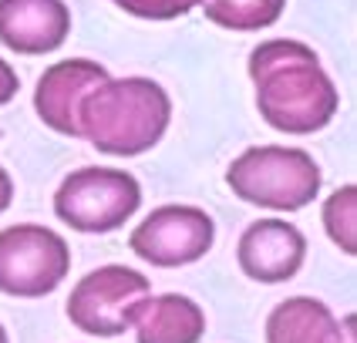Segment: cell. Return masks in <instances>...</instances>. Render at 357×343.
<instances>
[{
	"instance_id": "obj_1",
	"label": "cell",
	"mask_w": 357,
	"mask_h": 343,
	"mask_svg": "<svg viewBox=\"0 0 357 343\" xmlns=\"http://www.w3.org/2000/svg\"><path fill=\"white\" fill-rule=\"evenodd\" d=\"M250 78L257 84L263 121L287 135H310L337 115L340 95L320 67L314 47L300 40H266L250 54Z\"/></svg>"
},
{
	"instance_id": "obj_2",
	"label": "cell",
	"mask_w": 357,
	"mask_h": 343,
	"mask_svg": "<svg viewBox=\"0 0 357 343\" xmlns=\"http://www.w3.org/2000/svg\"><path fill=\"white\" fill-rule=\"evenodd\" d=\"M172 121V101L152 78H108L78 108V128L98 155L135 159L152 152Z\"/></svg>"
},
{
	"instance_id": "obj_3",
	"label": "cell",
	"mask_w": 357,
	"mask_h": 343,
	"mask_svg": "<svg viewBox=\"0 0 357 343\" xmlns=\"http://www.w3.org/2000/svg\"><path fill=\"white\" fill-rule=\"evenodd\" d=\"M233 196L259 209L297 212L307 209L320 192V165L303 148L257 145L246 148L226 168Z\"/></svg>"
},
{
	"instance_id": "obj_4",
	"label": "cell",
	"mask_w": 357,
	"mask_h": 343,
	"mask_svg": "<svg viewBox=\"0 0 357 343\" xmlns=\"http://www.w3.org/2000/svg\"><path fill=\"white\" fill-rule=\"evenodd\" d=\"M139 205L142 185L135 175L108 165H88L71 172L54 192V216L75 232L88 236H105L121 229Z\"/></svg>"
},
{
	"instance_id": "obj_5",
	"label": "cell",
	"mask_w": 357,
	"mask_h": 343,
	"mask_svg": "<svg viewBox=\"0 0 357 343\" xmlns=\"http://www.w3.org/2000/svg\"><path fill=\"white\" fill-rule=\"evenodd\" d=\"M71 269V249L58 232L38 222L7 225L0 232V293L7 296H47Z\"/></svg>"
},
{
	"instance_id": "obj_6",
	"label": "cell",
	"mask_w": 357,
	"mask_h": 343,
	"mask_svg": "<svg viewBox=\"0 0 357 343\" xmlns=\"http://www.w3.org/2000/svg\"><path fill=\"white\" fill-rule=\"evenodd\" d=\"M149 280L132 266H98L68 296V317L81 333L91 337H121L135 306L149 296Z\"/></svg>"
},
{
	"instance_id": "obj_7",
	"label": "cell",
	"mask_w": 357,
	"mask_h": 343,
	"mask_svg": "<svg viewBox=\"0 0 357 343\" xmlns=\"http://www.w3.org/2000/svg\"><path fill=\"white\" fill-rule=\"evenodd\" d=\"M216 242V222L206 209L196 205H162L152 209L139 229L128 236V246L139 260L176 269L199 262Z\"/></svg>"
},
{
	"instance_id": "obj_8",
	"label": "cell",
	"mask_w": 357,
	"mask_h": 343,
	"mask_svg": "<svg viewBox=\"0 0 357 343\" xmlns=\"http://www.w3.org/2000/svg\"><path fill=\"white\" fill-rule=\"evenodd\" d=\"M307 256V239L294 222L287 219H257L239 236L236 262L239 269L257 282H287L294 280Z\"/></svg>"
},
{
	"instance_id": "obj_9",
	"label": "cell",
	"mask_w": 357,
	"mask_h": 343,
	"mask_svg": "<svg viewBox=\"0 0 357 343\" xmlns=\"http://www.w3.org/2000/svg\"><path fill=\"white\" fill-rule=\"evenodd\" d=\"M101 81H108V71L101 67L98 61L88 58H68L51 64L38 81V91H34V108H38V118L54 128L58 135H71L81 138L78 128V108L84 95L91 88H98Z\"/></svg>"
},
{
	"instance_id": "obj_10",
	"label": "cell",
	"mask_w": 357,
	"mask_h": 343,
	"mask_svg": "<svg viewBox=\"0 0 357 343\" xmlns=\"http://www.w3.org/2000/svg\"><path fill=\"white\" fill-rule=\"evenodd\" d=\"M71 34V10L64 0H0V44L38 58L51 54Z\"/></svg>"
},
{
	"instance_id": "obj_11",
	"label": "cell",
	"mask_w": 357,
	"mask_h": 343,
	"mask_svg": "<svg viewBox=\"0 0 357 343\" xmlns=\"http://www.w3.org/2000/svg\"><path fill=\"white\" fill-rule=\"evenodd\" d=\"M132 326L139 343H199L206 333V313L182 293H149L135 306Z\"/></svg>"
},
{
	"instance_id": "obj_12",
	"label": "cell",
	"mask_w": 357,
	"mask_h": 343,
	"mask_svg": "<svg viewBox=\"0 0 357 343\" xmlns=\"http://www.w3.org/2000/svg\"><path fill=\"white\" fill-rule=\"evenodd\" d=\"M266 343H340V320L314 296H290L266 317Z\"/></svg>"
},
{
	"instance_id": "obj_13",
	"label": "cell",
	"mask_w": 357,
	"mask_h": 343,
	"mask_svg": "<svg viewBox=\"0 0 357 343\" xmlns=\"http://www.w3.org/2000/svg\"><path fill=\"white\" fill-rule=\"evenodd\" d=\"M206 20L226 31H259L283 17L287 0H199Z\"/></svg>"
},
{
	"instance_id": "obj_14",
	"label": "cell",
	"mask_w": 357,
	"mask_h": 343,
	"mask_svg": "<svg viewBox=\"0 0 357 343\" xmlns=\"http://www.w3.org/2000/svg\"><path fill=\"white\" fill-rule=\"evenodd\" d=\"M324 229L340 253H357V185H340L324 202Z\"/></svg>"
},
{
	"instance_id": "obj_15",
	"label": "cell",
	"mask_w": 357,
	"mask_h": 343,
	"mask_svg": "<svg viewBox=\"0 0 357 343\" xmlns=\"http://www.w3.org/2000/svg\"><path fill=\"white\" fill-rule=\"evenodd\" d=\"M112 3H119L125 14L142 20H176L189 14L199 0H112Z\"/></svg>"
},
{
	"instance_id": "obj_16",
	"label": "cell",
	"mask_w": 357,
	"mask_h": 343,
	"mask_svg": "<svg viewBox=\"0 0 357 343\" xmlns=\"http://www.w3.org/2000/svg\"><path fill=\"white\" fill-rule=\"evenodd\" d=\"M17 91H20V78L14 74V67L0 58V104L14 101V98H17Z\"/></svg>"
},
{
	"instance_id": "obj_17",
	"label": "cell",
	"mask_w": 357,
	"mask_h": 343,
	"mask_svg": "<svg viewBox=\"0 0 357 343\" xmlns=\"http://www.w3.org/2000/svg\"><path fill=\"white\" fill-rule=\"evenodd\" d=\"M14 202V182L7 175V168H0V212H7Z\"/></svg>"
},
{
	"instance_id": "obj_18",
	"label": "cell",
	"mask_w": 357,
	"mask_h": 343,
	"mask_svg": "<svg viewBox=\"0 0 357 343\" xmlns=\"http://www.w3.org/2000/svg\"><path fill=\"white\" fill-rule=\"evenodd\" d=\"M357 340V313H347L340 320V343H354Z\"/></svg>"
},
{
	"instance_id": "obj_19",
	"label": "cell",
	"mask_w": 357,
	"mask_h": 343,
	"mask_svg": "<svg viewBox=\"0 0 357 343\" xmlns=\"http://www.w3.org/2000/svg\"><path fill=\"white\" fill-rule=\"evenodd\" d=\"M0 343H10V340H7V330H3V326H0Z\"/></svg>"
}]
</instances>
